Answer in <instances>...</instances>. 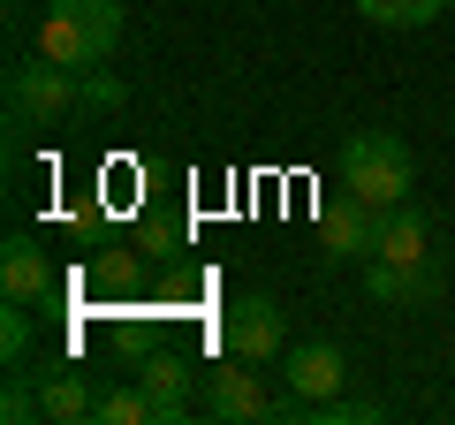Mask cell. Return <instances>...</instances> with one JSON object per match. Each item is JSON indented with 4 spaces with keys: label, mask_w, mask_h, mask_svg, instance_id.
Masks as SVG:
<instances>
[{
    "label": "cell",
    "mask_w": 455,
    "mask_h": 425,
    "mask_svg": "<svg viewBox=\"0 0 455 425\" xmlns=\"http://www.w3.org/2000/svg\"><path fill=\"white\" fill-rule=\"evenodd\" d=\"M31 46L61 68H107L122 46V0H53L38 16Z\"/></svg>",
    "instance_id": "cell-1"
},
{
    "label": "cell",
    "mask_w": 455,
    "mask_h": 425,
    "mask_svg": "<svg viewBox=\"0 0 455 425\" xmlns=\"http://www.w3.org/2000/svg\"><path fill=\"white\" fill-rule=\"evenodd\" d=\"M341 190L372 197V205H410L418 160H410V145L395 130H357L349 145H341Z\"/></svg>",
    "instance_id": "cell-2"
},
{
    "label": "cell",
    "mask_w": 455,
    "mask_h": 425,
    "mask_svg": "<svg viewBox=\"0 0 455 425\" xmlns=\"http://www.w3.org/2000/svg\"><path fill=\"white\" fill-rule=\"evenodd\" d=\"M84 107V68H61V61H23L8 68V115L23 122V130H53V122H68Z\"/></svg>",
    "instance_id": "cell-3"
},
{
    "label": "cell",
    "mask_w": 455,
    "mask_h": 425,
    "mask_svg": "<svg viewBox=\"0 0 455 425\" xmlns=\"http://www.w3.org/2000/svg\"><path fill=\"white\" fill-rule=\"evenodd\" d=\"M379 229H387V205H372V197L341 190L319 205V259L326 266H364L379 251Z\"/></svg>",
    "instance_id": "cell-4"
},
{
    "label": "cell",
    "mask_w": 455,
    "mask_h": 425,
    "mask_svg": "<svg viewBox=\"0 0 455 425\" xmlns=\"http://www.w3.org/2000/svg\"><path fill=\"white\" fill-rule=\"evenodd\" d=\"M220 342H228V357H243V365H274L281 349H289L281 304H274V296H235L228 319H220Z\"/></svg>",
    "instance_id": "cell-5"
},
{
    "label": "cell",
    "mask_w": 455,
    "mask_h": 425,
    "mask_svg": "<svg viewBox=\"0 0 455 425\" xmlns=\"http://www.w3.org/2000/svg\"><path fill=\"white\" fill-rule=\"evenodd\" d=\"M341 388H349V357H341V342L311 334V342L289 349V395H296V403H334Z\"/></svg>",
    "instance_id": "cell-6"
},
{
    "label": "cell",
    "mask_w": 455,
    "mask_h": 425,
    "mask_svg": "<svg viewBox=\"0 0 455 425\" xmlns=\"http://www.w3.org/2000/svg\"><path fill=\"white\" fill-rule=\"evenodd\" d=\"M205 418H228V425H251V418H274V403H266L259 388V365H220V373H205Z\"/></svg>",
    "instance_id": "cell-7"
},
{
    "label": "cell",
    "mask_w": 455,
    "mask_h": 425,
    "mask_svg": "<svg viewBox=\"0 0 455 425\" xmlns=\"http://www.w3.org/2000/svg\"><path fill=\"white\" fill-rule=\"evenodd\" d=\"M0 289H8V304H46L53 296V259H46V244L38 236H8L0 244Z\"/></svg>",
    "instance_id": "cell-8"
},
{
    "label": "cell",
    "mask_w": 455,
    "mask_h": 425,
    "mask_svg": "<svg viewBox=\"0 0 455 425\" xmlns=\"http://www.w3.org/2000/svg\"><path fill=\"white\" fill-rule=\"evenodd\" d=\"M137 388H145V403H152V425L190 418V365H182L175 349H145V357H137Z\"/></svg>",
    "instance_id": "cell-9"
},
{
    "label": "cell",
    "mask_w": 455,
    "mask_h": 425,
    "mask_svg": "<svg viewBox=\"0 0 455 425\" xmlns=\"http://www.w3.org/2000/svg\"><path fill=\"white\" fill-rule=\"evenodd\" d=\"M372 259H387V266H425L433 259V221H425L418 197H410V205H387V229H379Z\"/></svg>",
    "instance_id": "cell-10"
},
{
    "label": "cell",
    "mask_w": 455,
    "mask_h": 425,
    "mask_svg": "<svg viewBox=\"0 0 455 425\" xmlns=\"http://www.w3.org/2000/svg\"><path fill=\"white\" fill-rule=\"evenodd\" d=\"M364 289L379 296V304H433L440 296V266H387V259H364Z\"/></svg>",
    "instance_id": "cell-11"
},
{
    "label": "cell",
    "mask_w": 455,
    "mask_h": 425,
    "mask_svg": "<svg viewBox=\"0 0 455 425\" xmlns=\"http://www.w3.org/2000/svg\"><path fill=\"white\" fill-rule=\"evenodd\" d=\"M38 410H46V425H84L99 410L92 373H38Z\"/></svg>",
    "instance_id": "cell-12"
},
{
    "label": "cell",
    "mask_w": 455,
    "mask_h": 425,
    "mask_svg": "<svg viewBox=\"0 0 455 425\" xmlns=\"http://www.w3.org/2000/svg\"><path fill=\"white\" fill-rule=\"evenodd\" d=\"M357 16L379 31H425L433 16H448V0H357Z\"/></svg>",
    "instance_id": "cell-13"
},
{
    "label": "cell",
    "mask_w": 455,
    "mask_h": 425,
    "mask_svg": "<svg viewBox=\"0 0 455 425\" xmlns=\"http://www.w3.org/2000/svg\"><path fill=\"white\" fill-rule=\"evenodd\" d=\"M92 425H152V403H145V388H99V410H92Z\"/></svg>",
    "instance_id": "cell-14"
},
{
    "label": "cell",
    "mask_w": 455,
    "mask_h": 425,
    "mask_svg": "<svg viewBox=\"0 0 455 425\" xmlns=\"http://www.w3.org/2000/svg\"><path fill=\"white\" fill-rule=\"evenodd\" d=\"M0 357H8V365L31 357V304H8V311H0Z\"/></svg>",
    "instance_id": "cell-15"
},
{
    "label": "cell",
    "mask_w": 455,
    "mask_h": 425,
    "mask_svg": "<svg viewBox=\"0 0 455 425\" xmlns=\"http://www.w3.org/2000/svg\"><path fill=\"white\" fill-rule=\"evenodd\" d=\"M0 418H8V425H31V418H46V410H38L31 373H16V380H8V395H0Z\"/></svg>",
    "instance_id": "cell-16"
},
{
    "label": "cell",
    "mask_w": 455,
    "mask_h": 425,
    "mask_svg": "<svg viewBox=\"0 0 455 425\" xmlns=\"http://www.w3.org/2000/svg\"><path fill=\"white\" fill-rule=\"evenodd\" d=\"M122 76H107V68H84V107H92V115H114V107H122Z\"/></svg>",
    "instance_id": "cell-17"
},
{
    "label": "cell",
    "mask_w": 455,
    "mask_h": 425,
    "mask_svg": "<svg viewBox=\"0 0 455 425\" xmlns=\"http://www.w3.org/2000/svg\"><path fill=\"white\" fill-rule=\"evenodd\" d=\"M448 16H455V0H448Z\"/></svg>",
    "instance_id": "cell-18"
}]
</instances>
